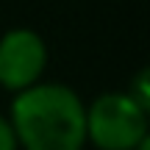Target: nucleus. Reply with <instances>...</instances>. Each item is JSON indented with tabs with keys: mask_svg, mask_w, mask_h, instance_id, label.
<instances>
[{
	"mask_svg": "<svg viewBox=\"0 0 150 150\" xmlns=\"http://www.w3.org/2000/svg\"><path fill=\"white\" fill-rule=\"evenodd\" d=\"M125 95H128L142 111H150V72L147 70H139V72L134 75V81H131V86H128Z\"/></svg>",
	"mask_w": 150,
	"mask_h": 150,
	"instance_id": "obj_4",
	"label": "nucleus"
},
{
	"mask_svg": "<svg viewBox=\"0 0 150 150\" xmlns=\"http://www.w3.org/2000/svg\"><path fill=\"white\" fill-rule=\"evenodd\" d=\"M47 64L45 39L31 28H14L0 39V86L8 92H22L39 83Z\"/></svg>",
	"mask_w": 150,
	"mask_h": 150,
	"instance_id": "obj_3",
	"label": "nucleus"
},
{
	"mask_svg": "<svg viewBox=\"0 0 150 150\" xmlns=\"http://www.w3.org/2000/svg\"><path fill=\"white\" fill-rule=\"evenodd\" d=\"M86 139L100 150H134L147 139V111L125 92H106L86 108Z\"/></svg>",
	"mask_w": 150,
	"mask_h": 150,
	"instance_id": "obj_2",
	"label": "nucleus"
},
{
	"mask_svg": "<svg viewBox=\"0 0 150 150\" xmlns=\"http://www.w3.org/2000/svg\"><path fill=\"white\" fill-rule=\"evenodd\" d=\"M8 122L22 150H83L86 142V106L64 83L17 92Z\"/></svg>",
	"mask_w": 150,
	"mask_h": 150,
	"instance_id": "obj_1",
	"label": "nucleus"
},
{
	"mask_svg": "<svg viewBox=\"0 0 150 150\" xmlns=\"http://www.w3.org/2000/svg\"><path fill=\"white\" fill-rule=\"evenodd\" d=\"M134 150H150V139H142V142H139V145H136Z\"/></svg>",
	"mask_w": 150,
	"mask_h": 150,
	"instance_id": "obj_6",
	"label": "nucleus"
},
{
	"mask_svg": "<svg viewBox=\"0 0 150 150\" xmlns=\"http://www.w3.org/2000/svg\"><path fill=\"white\" fill-rule=\"evenodd\" d=\"M0 150H17V139L14 131H11V122L0 114Z\"/></svg>",
	"mask_w": 150,
	"mask_h": 150,
	"instance_id": "obj_5",
	"label": "nucleus"
}]
</instances>
